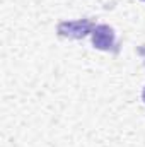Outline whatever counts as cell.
Here are the masks:
<instances>
[{"label": "cell", "mask_w": 145, "mask_h": 147, "mask_svg": "<svg viewBox=\"0 0 145 147\" xmlns=\"http://www.w3.org/2000/svg\"><path fill=\"white\" fill-rule=\"evenodd\" d=\"M92 45L94 48L97 50H103V51H109L114 48L116 45V34L113 31V28H109L106 24H99L92 29Z\"/></svg>", "instance_id": "2"}, {"label": "cell", "mask_w": 145, "mask_h": 147, "mask_svg": "<svg viewBox=\"0 0 145 147\" xmlns=\"http://www.w3.org/2000/svg\"><path fill=\"white\" fill-rule=\"evenodd\" d=\"M94 26L89 19H77V21H63L58 24V34L70 39H80L92 33Z\"/></svg>", "instance_id": "1"}, {"label": "cell", "mask_w": 145, "mask_h": 147, "mask_svg": "<svg viewBox=\"0 0 145 147\" xmlns=\"http://www.w3.org/2000/svg\"><path fill=\"white\" fill-rule=\"evenodd\" d=\"M142 99H144V103H145V87H144V92H142Z\"/></svg>", "instance_id": "3"}]
</instances>
